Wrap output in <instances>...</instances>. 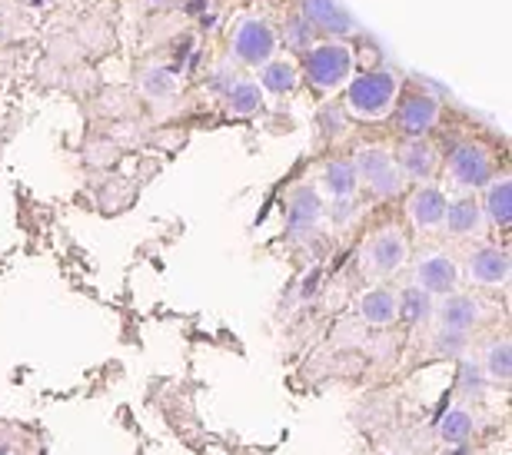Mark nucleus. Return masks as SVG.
I'll use <instances>...</instances> for the list:
<instances>
[{"label": "nucleus", "instance_id": "nucleus-1", "mask_svg": "<svg viewBox=\"0 0 512 455\" xmlns=\"http://www.w3.org/2000/svg\"><path fill=\"white\" fill-rule=\"evenodd\" d=\"M403 93V80L396 70L389 67H373L356 74L350 84L343 87V113L356 120H386L396 110V100Z\"/></svg>", "mask_w": 512, "mask_h": 455}, {"label": "nucleus", "instance_id": "nucleus-2", "mask_svg": "<svg viewBox=\"0 0 512 455\" xmlns=\"http://www.w3.org/2000/svg\"><path fill=\"white\" fill-rule=\"evenodd\" d=\"M356 50L346 40H316L303 54V77L306 84L320 93H336L353 80Z\"/></svg>", "mask_w": 512, "mask_h": 455}, {"label": "nucleus", "instance_id": "nucleus-3", "mask_svg": "<svg viewBox=\"0 0 512 455\" xmlns=\"http://www.w3.org/2000/svg\"><path fill=\"white\" fill-rule=\"evenodd\" d=\"M276 47H280L276 30L266 24L263 17H240L237 27H233V34H230V54L243 67L266 64V60L276 54Z\"/></svg>", "mask_w": 512, "mask_h": 455}, {"label": "nucleus", "instance_id": "nucleus-4", "mask_svg": "<svg viewBox=\"0 0 512 455\" xmlns=\"http://www.w3.org/2000/svg\"><path fill=\"white\" fill-rule=\"evenodd\" d=\"M353 167H356L360 183H366V190H370L373 196H380V200H389V196H396L399 190H403V173H399L396 157L386 147L356 150Z\"/></svg>", "mask_w": 512, "mask_h": 455}, {"label": "nucleus", "instance_id": "nucleus-5", "mask_svg": "<svg viewBox=\"0 0 512 455\" xmlns=\"http://www.w3.org/2000/svg\"><path fill=\"white\" fill-rule=\"evenodd\" d=\"M446 177L456 190H483L493 180V153L483 143H459L446 157Z\"/></svg>", "mask_w": 512, "mask_h": 455}, {"label": "nucleus", "instance_id": "nucleus-6", "mask_svg": "<svg viewBox=\"0 0 512 455\" xmlns=\"http://www.w3.org/2000/svg\"><path fill=\"white\" fill-rule=\"evenodd\" d=\"M406 256H409V243H406L403 230L386 226V230H380L370 243H366L363 270H366V276H373V279H386L406 263Z\"/></svg>", "mask_w": 512, "mask_h": 455}, {"label": "nucleus", "instance_id": "nucleus-7", "mask_svg": "<svg viewBox=\"0 0 512 455\" xmlns=\"http://www.w3.org/2000/svg\"><path fill=\"white\" fill-rule=\"evenodd\" d=\"M396 127L403 137H426L429 130L439 123V100L426 90H413V93H399L396 100Z\"/></svg>", "mask_w": 512, "mask_h": 455}, {"label": "nucleus", "instance_id": "nucleus-8", "mask_svg": "<svg viewBox=\"0 0 512 455\" xmlns=\"http://www.w3.org/2000/svg\"><path fill=\"white\" fill-rule=\"evenodd\" d=\"M393 157H396L399 173H403V180L409 177V180L426 183V180H433V173L439 170V150L426 137H406Z\"/></svg>", "mask_w": 512, "mask_h": 455}, {"label": "nucleus", "instance_id": "nucleus-9", "mask_svg": "<svg viewBox=\"0 0 512 455\" xmlns=\"http://www.w3.org/2000/svg\"><path fill=\"white\" fill-rule=\"evenodd\" d=\"M446 203H449V200H446V193L439 190V186L423 183L413 196H409V220H413L416 230H423V233L443 230Z\"/></svg>", "mask_w": 512, "mask_h": 455}, {"label": "nucleus", "instance_id": "nucleus-10", "mask_svg": "<svg viewBox=\"0 0 512 455\" xmlns=\"http://www.w3.org/2000/svg\"><path fill=\"white\" fill-rule=\"evenodd\" d=\"M456 279H459V270L446 253H426L423 260L416 263V286L426 289L429 296L453 293Z\"/></svg>", "mask_w": 512, "mask_h": 455}, {"label": "nucleus", "instance_id": "nucleus-11", "mask_svg": "<svg viewBox=\"0 0 512 455\" xmlns=\"http://www.w3.org/2000/svg\"><path fill=\"white\" fill-rule=\"evenodd\" d=\"M303 17L310 20L316 34H330V37L353 34V17L340 7V0H303Z\"/></svg>", "mask_w": 512, "mask_h": 455}, {"label": "nucleus", "instance_id": "nucleus-12", "mask_svg": "<svg viewBox=\"0 0 512 455\" xmlns=\"http://www.w3.org/2000/svg\"><path fill=\"white\" fill-rule=\"evenodd\" d=\"M323 213H326L323 196L316 193L313 186H296L290 193V203H286V223H290V233L313 230V226L323 220Z\"/></svg>", "mask_w": 512, "mask_h": 455}, {"label": "nucleus", "instance_id": "nucleus-13", "mask_svg": "<svg viewBox=\"0 0 512 455\" xmlns=\"http://www.w3.org/2000/svg\"><path fill=\"white\" fill-rule=\"evenodd\" d=\"M509 253L499 250V246H483V250H476L469 256V279L479 286H499L509 279Z\"/></svg>", "mask_w": 512, "mask_h": 455}, {"label": "nucleus", "instance_id": "nucleus-14", "mask_svg": "<svg viewBox=\"0 0 512 455\" xmlns=\"http://www.w3.org/2000/svg\"><path fill=\"white\" fill-rule=\"evenodd\" d=\"M436 316H439V326H443V329H459V333H469V329L483 319V309H479V303L473 296H459L453 289V293H446L443 306L436 309Z\"/></svg>", "mask_w": 512, "mask_h": 455}, {"label": "nucleus", "instance_id": "nucleus-15", "mask_svg": "<svg viewBox=\"0 0 512 455\" xmlns=\"http://www.w3.org/2000/svg\"><path fill=\"white\" fill-rule=\"evenodd\" d=\"M260 70V77H256V87H260L266 97H286V93H293L296 84H300V70L290 60H276L270 57L266 64L256 67Z\"/></svg>", "mask_w": 512, "mask_h": 455}, {"label": "nucleus", "instance_id": "nucleus-16", "mask_svg": "<svg viewBox=\"0 0 512 455\" xmlns=\"http://www.w3.org/2000/svg\"><path fill=\"white\" fill-rule=\"evenodd\" d=\"M483 223H486V213H483V206L473 200V196H459V200L446 203L443 226L453 236H476L479 230H483Z\"/></svg>", "mask_w": 512, "mask_h": 455}, {"label": "nucleus", "instance_id": "nucleus-17", "mask_svg": "<svg viewBox=\"0 0 512 455\" xmlns=\"http://www.w3.org/2000/svg\"><path fill=\"white\" fill-rule=\"evenodd\" d=\"M360 316L366 326H376V329L396 323V293H389V289H370V293H363Z\"/></svg>", "mask_w": 512, "mask_h": 455}, {"label": "nucleus", "instance_id": "nucleus-18", "mask_svg": "<svg viewBox=\"0 0 512 455\" xmlns=\"http://www.w3.org/2000/svg\"><path fill=\"white\" fill-rule=\"evenodd\" d=\"M483 190H486L483 213L496 226H509L512 223V180L509 177H493L483 186Z\"/></svg>", "mask_w": 512, "mask_h": 455}, {"label": "nucleus", "instance_id": "nucleus-19", "mask_svg": "<svg viewBox=\"0 0 512 455\" xmlns=\"http://www.w3.org/2000/svg\"><path fill=\"white\" fill-rule=\"evenodd\" d=\"M436 306H433V296L419 286H409L403 293L396 296V319H406L409 326H419L426 319H433Z\"/></svg>", "mask_w": 512, "mask_h": 455}, {"label": "nucleus", "instance_id": "nucleus-20", "mask_svg": "<svg viewBox=\"0 0 512 455\" xmlns=\"http://www.w3.org/2000/svg\"><path fill=\"white\" fill-rule=\"evenodd\" d=\"M356 186H360V177H356L353 160H333L326 163L323 170V190L340 200V196H356Z\"/></svg>", "mask_w": 512, "mask_h": 455}, {"label": "nucleus", "instance_id": "nucleus-21", "mask_svg": "<svg viewBox=\"0 0 512 455\" xmlns=\"http://www.w3.org/2000/svg\"><path fill=\"white\" fill-rule=\"evenodd\" d=\"M227 107L233 117H253L263 107V90L256 87V80H237L227 93Z\"/></svg>", "mask_w": 512, "mask_h": 455}, {"label": "nucleus", "instance_id": "nucleus-22", "mask_svg": "<svg viewBox=\"0 0 512 455\" xmlns=\"http://www.w3.org/2000/svg\"><path fill=\"white\" fill-rule=\"evenodd\" d=\"M439 436L446 442H453V446H466L469 436H473V416H469L466 409H449L443 419H439Z\"/></svg>", "mask_w": 512, "mask_h": 455}, {"label": "nucleus", "instance_id": "nucleus-23", "mask_svg": "<svg viewBox=\"0 0 512 455\" xmlns=\"http://www.w3.org/2000/svg\"><path fill=\"white\" fill-rule=\"evenodd\" d=\"M486 376L496 382H509L512 379V346L509 339H496L493 346L486 349Z\"/></svg>", "mask_w": 512, "mask_h": 455}, {"label": "nucleus", "instance_id": "nucleus-24", "mask_svg": "<svg viewBox=\"0 0 512 455\" xmlns=\"http://www.w3.org/2000/svg\"><path fill=\"white\" fill-rule=\"evenodd\" d=\"M283 34H286V47L293 50V54H306L313 44H316V30H313V24L306 17H290L283 24Z\"/></svg>", "mask_w": 512, "mask_h": 455}, {"label": "nucleus", "instance_id": "nucleus-25", "mask_svg": "<svg viewBox=\"0 0 512 455\" xmlns=\"http://www.w3.org/2000/svg\"><path fill=\"white\" fill-rule=\"evenodd\" d=\"M140 87L147 97H170V93H177V77H173V70L167 67H150L147 74H143Z\"/></svg>", "mask_w": 512, "mask_h": 455}, {"label": "nucleus", "instance_id": "nucleus-26", "mask_svg": "<svg viewBox=\"0 0 512 455\" xmlns=\"http://www.w3.org/2000/svg\"><path fill=\"white\" fill-rule=\"evenodd\" d=\"M433 346L439 356H459L466 349V333H459V329H443V333L433 339Z\"/></svg>", "mask_w": 512, "mask_h": 455}, {"label": "nucleus", "instance_id": "nucleus-27", "mask_svg": "<svg viewBox=\"0 0 512 455\" xmlns=\"http://www.w3.org/2000/svg\"><path fill=\"white\" fill-rule=\"evenodd\" d=\"M483 382H486V372L479 369L476 363H463V366H459V389H463L466 396H479Z\"/></svg>", "mask_w": 512, "mask_h": 455}, {"label": "nucleus", "instance_id": "nucleus-28", "mask_svg": "<svg viewBox=\"0 0 512 455\" xmlns=\"http://www.w3.org/2000/svg\"><path fill=\"white\" fill-rule=\"evenodd\" d=\"M333 223L336 226H346L356 216V196H340V200H333Z\"/></svg>", "mask_w": 512, "mask_h": 455}, {"label": "nucleus", "instance_id": "nucleus-29", "mask_svg": "<svg viewBox=\"0 0 512 455\" xmlns=\"http://www.w3.org/2000/svg\"><path fill=\"white\" fill-rule=\"evenodd\" d=\"M320 123H323V130H326V133L343 130V117H336V107H326V110L320 113Z\"/></svg>", "mask_w": 512, "mask_h": 455}]
</instances>
